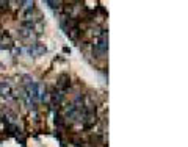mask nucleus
<instances>
[{"label": "nucleus", "mask_w": 188, "mask_h": 147, "mask_svg": "<svg viewBox=\"0 0 188 147\" xmlns=\"http://www.w3.org/2000/svg\"><path fill=\"white\" fill-rule=\"evenodd\" d=\"M9 2H0V11H7Z\"/></svg>", "instance_id": "obj_6"}, {"label": "nucleus", "mask_w": 188, "mask_h": 147, "mask_svg": "<svg viewBox=\"0 0 188 147\" xmlns=\"http://www.w3.org/2000/svg\"><path fill=\"white\" fill-rule=\"evenodd\" d=\"M69 86H71V78H69V75H60L58 80H57V88L55 89H58V91H61V92H66L69 89Z\"/></svg>", "instance_id": "obj_2"}, {"label": "nucleus", "mask_w": 188, "mask_h": 147, "mask_svg": "<svg viewBox=\"0 0 188 147\" xmlns=\"http://www.w3.org/2000/svg\"><path fill=\"white\" fill-rule=\"evenodd\" d=\"M108 52V31L103 30L93 41V55L96 58H103Z\"/></svg>", "instance_id": "obj_1"}, {"label": "nucleus", "mask_w": 188, "mask_h": 147, "mask_svg": "<svg viewBox=\"0 0 188 147\" xmlns=\"http://www.w3.org/2000/svg\"><path fill=\"white\" fill-rule=\"evenodd\" d=\"M47 5H50V8H52V9H58L61 3H60V2H47Z\"/></svg>", "instance_id": "obj_5"}, {"label": "nucleus", "mask_w": 188, "mask_h": 147, "mask_svg": "<svg viewBox=\"0 0 188 147\" xmlns=\"http://www.w3.org/2000/svg\"><path fill=\"white\" fill-rule=\"evenodd\" d=\"M0 96L5 99H11L13 97V89L7 81H0Z\"/></svg>", "instance_id": "obj_4"}, {"label": "nucleus", "mask_w": 188, "mask_h": 147, "mask_svg": "<svg viewBox=\"0 0 188 147\" xmlns=\"http://www.w3.org/2000/svg\"><path fill=\"white\" fill-rule=\"evenodd\" d=\"M28 53L33 56H38V55H42V53H46V47L39 42H33V44L28 47Z\"/></svg>", "instance_id": "obj_3"}]
</instances>
